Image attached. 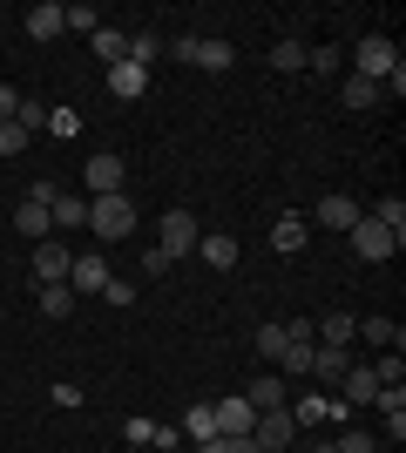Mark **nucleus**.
I'll return each mask as SVG.
<instances>
[{
    "instance_id": "21",
    "label": "nucleus",
    "mask_w": 406,
    "mask_h": 453,
    "mask_svg": "<svg viewBox=\"0 0 406 453\" xmlns=\"http://www.w3.org/2000/svg\"><path fill=\"white\" fill-rule=\"evenodd\" d=\"M352 339H366V345H387V352H400L406 345V332L393 319H359V332H352Z\"/></svg>"
},
{
    "instance_id": "22",
    "label": "nucleus",
    "mask_w": 406,
    "mask_h": 453,
    "mask_svg": "<svg viewBox=\"0 0 406 453\" xmlns=\"http://www.w3.org/2000/svg\"><path fill=\"white\" fill-rule=\"evenodd\" d=\"M34 304H41V319H68V311H75V291H68V284H34Z\"/></svg>"
},
{
    "instance_id": "8",
    "label": "nucleus",
    "mask_w": 406,
    "mask_h": 453,
    "mask_svg": "<svg viewBox=\"0 0 406 453\" xmlns=\"http://www.w3.org/2000/svg\"><path fill=\"white\" fill-rule=\"evenodd\" d=\"M211 413H217V434H224V440H251V399H244V393H237V399H211Z\"/></svg>"
},
{
    "instance_id": "44",
    "label": "nucleus",
    "mask_w": 406,
    "mask_h": 453,
    "mask_svg": "<svg viewBox=\"0 0 406 453\" xmlns=\"http://www.w3.org/2000/svg\"><path fill=\"white\" fill-rule=\"evenodd\" d=\"M14 109H20V95L7 88V81H0V122H14Z\"/></svg>"
},
{
    "instance_id": "24",
    "label": "nucleus",
    "mask_w": 406,
    "mask_h": 453,
    "mask_svg": "<svg viewBox=\"0 0 406 453\" xmlns=\"http://www.w3.org/2000/svg\"><path fill=\"white\" fill-rule=\"evenodd\" d=\"M366 217H372V224H387L393 237H400V244H406V203H400V196H379V203H372Z\"/></svg>"
},
{
    "instance_id": "41",
    "label": "nucleus",
    "mask_w": 406,
    "mask_h": 453,
    "mask_svg": "<svg viewBox=\"0 0 406 453\" xmlns=\"http://www.w3.org/2000/svg\"><path fill=\"white\" fill-rule=\"evenodd\" d=\"M379 413H387V440L400 447V440H406V406H379Z\"/></svg>"
},
{
    "instance_id": "27",
    "label": "nucleus",
    "mask_w": 406,
    "mask_h": 453,
    "mask_svg": "<svg viewBox=\"0 0 406 453\" xmlns=\"http://www.w3.org/2000/svg\"><path fill=\"white\" fill-rule=\"evenodd\" d=\"M285 413H291V426H326L332 393H326V399H298V406H285Z\"/></svg>"
},
{
    "instance_id": "40",
    "label": "nucleus",
    "mask_w": 406,
    "mask_h": 453,
    "mask_svg": "<svg viewBox=\"0 0 406 453\" xmlns=\"http://www.w3.org/2000/svg\"><path fill=\"white\" fill-rule=\"evenodd\" d=\"M102 298L116 304V311H129V304H135V291H129V284H122V278H109V284H102Z\"/></svg>"
},
{
    "instance_id": "36",
    "label": "nucleus",
    "mask_w": 406,
    "mask_h": 453,
    "mask_svg": "<svg viewBox=\"0 0 406 453\" xmlns=\"http://www.w3.org/2000/svg\"><path fill=\"white\" fill-rule=\"evenodd\" d=\"M14 122H20L27 135H34V129H48V102H20V109H14Z\"/></svg>"
},
{
    "instance_id": "19",
    "label": "nucleus",
    "mask_w": 406,
    "mask_h": 453,
    "mask_svg": "<svg viewBox=\"0 0 406 453\" xmlns=\"http://www.w3.org/2000/svg\"><path fill=\"white\" fill-rule=\"evenodd\" d=\"M196 257L211 271H237V237H196Z\"/></svg>"
},
{
    "instance_id": "42",
    "label": "nucleus",
    "mask_w": 406,
    "mask_h": 453,
    "mask_svg": "<svg viewBox=\"0 0 406 453\" xmlns=\"http://www.w3.org/2000/svg\"><path fill=\"white\" fill-rule=\"evenodd\" d=\"M163 271H170V257H163V250L149 244V250H142V278H163Z\"/></svg>"
},
{
    "instance_id": "4",
    "label": "nucleus",
    "mask_w": 406,
    "mask_h": 453,
    "mask_svg": "<svg viewBox=\"0 0 406 453\" xmlns=\"http://www.w3.org/2000/svg\"><path fill=\"white\" fill-rule=\"evenodd\" d=\"M196 237H203V230H196V217L190 210H170V217H163V230H156V250H163V257H183V250H196Z\"/></svg>"
},
{
    "instance_id": "5",
    "label": "nucleus",
    "mask_w": 406,
    "mask_h": 453,
    "mask_svg": "<svg viewBox=\"0 0 406 453\" xmlns=\"http://www.w3.org/2000/svg\"><path fill=\"white\" fill-rule=\"evenodd\" d=\"M81 183H88V196H122V156L96 150L88 163H81Z\"/></svg>"
},
{
    "instance_id": "1",
    "label": "nucleus",
    "mask_w": 406,
    "mask_h": 453,
    "mask_svg": "<svg viewBox=\"0 0 406 453\" xmlns=\"http://www.w3.org/2000/svg\"><path fill=\"white\" fill-rule=\"evenodd\" d=\"M352 61H359V75H366V81H379V95H387V88L406 95V61H400V48H393L387 35H366Z\"/></svg>"
},
{
    "instance_id": "43",
    "label": "nucleus",
    "mask_w": 406,
    "mask_h": 453,
    "mask_svg": "<svg viewBox=\"0 0 406 453\" xmlns=\"http://www.w3.org/2000/svg\"><path fill=\"white\" fill-rule=\"evenodd\" d=\"M122 434H129L135 447H149V440H156V419H129V426H122Z\"/></svg>"
},
{
    "instance_id": "14",
    "label": "nucleus",
    "mask_w": 406,
    "mask_h": 453,
    "mask_svg": "<svg viewBox=\"0 0 406 453\" xmlns=\"http://www.w3.org/2000/svg\"><path fill=\"white\" fill-rule=\"evenodd\" d=\"M305 244H311V224H305V217H278V230H271V250H278V257H298Z\"/></svg>"
},
{
    "instance_id": "16",
    "label": "nucleus",
    "mask_w": 406,
    "mask_h": 453,
    "mask_svg": "<svg viewBox=\"0 0 406 453\" xmlns=\"http://www.w3.org/2000/svg\"><path fill=\"white\" fill-rule=\"evenodd\" d=\"M352 332H359L352 311H326V319H311V339H318V345H352Z\"/></svg>"
},
{
    "instance_id": "37",
    "label": "nucleus",
    "mask_w": 406,
    "mask_h": 453,
    "mask_svg": "<svg viewBox=\"0 0 406 453\" xmlns=\"http://www.w3.org/2000/svg\"><path fill=\"white\" fill-rule=\"evenodd\" d=\"M27 142H34V135L20 129V122H0V156H20Z\"/></svg>"
},
{
    "instance_id": "28",
    "label": "nucleus",
    "mask_w": 406,
    "mask_h": 453,
    "mask_svg": "<svg viewBox=\"0 0 406 453\" xmlns=\"http://www.w3.org/2000/svg\"><path fill=\"white\" fill-rule=\"evenodd\" d=\"M156 55H163V35H149V27H142V35H129V61H135V68H149Z\"/></svg>"
},
{
    "instance_id": "13",
    "label": "nucleus",
    "mask_w": 406,
    "mask_h": 453,
    "mask_svg": "<svg viewBox=\"0 0 406 453\" xmlns=\"http://www.w3.org/2000/svg\"><path fill=\"white\" fill-rule=\"evenodd\" d=\"M109 95H116V102H135V95L149 88V68H135V61H116V68H109Z\"/></svg>"
},
{
    "instance_id": "26",
    "label": "nucleus",
    "mask_w": 406,
    "mask_h": 453,
    "mask_svg": "<svg viewBox=\"0 0 406 453\" xmlns=\"http://www.w3.org/2000/svg\"><path fill=\"white\" fill-rule=\"evenodd\" d=\"M305 55H311V48H305V41H278V48H271V68H278V75H298V68H305Z\"/></svg>"
},
{
    "instance_id": "6",
    "label": "nucleus",
    "mask_w": 406,
    "mask_h": 453,
    "mask_svg": "<svg viewBox=\"0 0 406 453\" xmlns=\"http://www.w3.org/2000/svg\"><path fill=\"white\" fill-rule=\"evenodd\" d=\"M291 440H298L291 413H257V419H251V447H257V453H285Z\"/></svg>"
},
{
    "instance_id": "31",
    "label": "nucleus",
    "mask_w": 406,
    "mask_h": 453,
    "mask_svg": "<svg viewBox=\"0 0 406 453\" xmlns=\"http://www.w3.org/2000/svg\"><path fill=\"white\" fill-rule=\"evenodd\" d=\"M48 135L75 142V135H81V115H75V109H48Z\"/></svg>"
},
{
    "instance_id": "23",
    "label": "nucleus",
    "mask_w": 406,
    "mask_h": 453,
    "mask_svg": "<svg viewBox=\"0 0 406 453\" xmlns=\"http://www.w3.org/2000/svg\"><path fill=\"white\" fill-rule=\"evenodd\" d=\"M88 41H96V55L109 61V68H116V61H129V35H122V27H109V20H102Z\"/></svg>"
},
{
    "instance_id": "25",
    "label": "nucleus",
    "mask_w": 406,
    "mask_h": 453,
    "mask_svg": "<svg viewBox=\"0 0 406 453\" xmlns=\"http://www.w3.org/2000/svg\"><path fill=\"white\" fill-rule=\"evenodd\" d=\"M190 61H196V68H211V75H224V68H231V41H196Z\"/></svg>"
},
{
    "instance_id": "10",
    "label": "nucleus",
    "mask_w": 406,
    "mask_h": 453,
    "mask_svg": "<svg viewBox=\"0 0 406 453\" xmlns=\"http://www.w3.org/2000/svg\"><path fill=\"white\" fill-rule=\"evenodd\" d=\"M311 379H326V386H339V379L352 372V345H311Z\"/></svg>"
},
{
    "instance_id": "32",
    "label": "nucleus",
    "mask_w": 406,
    "mask_h": 453,
    "mask_svg": "<svg viewBox=\"0 0 406 453\" xmlns=\"http://www.w3.org/2000/svg\"><path fill=\"white\" fill-rule=\"evenodd\" d=\"M278 352H285V325H257V359L278 365Z\"/></svg>"
},
{
    "instance_id": "34",
    "label": "nucleus",
    "mask_w": 406,
    "mask_h": 453,
    "mask_svg": "<svg viewBox=\"0 0 406 453\" xmlns=\"http://www.w3.org/2000/svg\"><path fill=\"white\" fill-rule=\"evenodd\" d=\"M372 379H379V386H406V359H400V352H387V359L372 365Z\"/></svg>"
},
{
    "instance_id": "35",
    "label": "nucleus",
    "mask_w": 406,
    "mask_h": 453,
    "mask_svg": "<svg viewBox=\"0 0 406 453\" xmlns=\"http://www.w3.org/2000/svg\"><path fill=\"white\" fill-rule=\"evenodd\" d=\"M332 453H379V440H372V434H352V426H346V434L332 440Z\"/></svg>"
},
{
    "instance_id": "12",
    "label": "nucleus",
    "mask_w": 406,
    "mask_h": 453,
    "mask_svg": "<svg viewBox=\"0 0 406 453\" xmlns=\"http://www.w3.org/2000/svg\"><path fill=\"white\" fill-rule=\"evenodd\" d=\"M102 284H109V257L102 250H88V257L68 265V291H102Z\"/></svg>"
},
{
    "instance_id": "20",
    "label": "nucleus",
    "mask_w": 406,
    "mask_h": 453,
    "mask_svg": "<svg viewBox=\"0 0 406 453\" xmlns=\"http://www.w3.org/2000/svg\"><path fill=\"white\" fill-rule=\"evenodd\" d=\"M183 440H190V447H203V440H217V413H211V399H196L190 413H183Z\"/></svg>"
},
{
    "instance_id": "2",
    "label": "nucleus",
    "mask_w": 406,
    "mask_h": 453,
    "mask_svg": "<svg viewBox=\"0 0 406 453\" xmlns=\"http://www.w3.org/2000/svg\"><path fill=\"white\" fill-rule=\"evenodd\" d=\"M88 230H96L102 244H116L135 230V203L129 196H88Z\"/></svg>"
},
{
    "instance_id": "15",
    "label": "nucleus",
    "mask_w": 406,
    "mask_h": 453,
    "mask_svg": "<svg viewBox=\"0 0 406 453\" xmlns=\"http://www.w3.org/2000/svg\"><path fill=\"white\" fill-rule=\"evenodd\" d=\"M48 224L55 230H88V196H68V189H61L55 203H48Z\"/></svg>"
},
{
    "instance_id": "17",
    "label": "nucleus",
    "mask_w": 406,
    "mask_h": 453,
    "mask_svg": "<svg viewBox=\"0 0 406 453\" xmlns=\"http://www.w3.org/2000/svg\"><path fill=\"white\" fill-rule=\"evenodd\" d=\"M14 230H20V237H34V244H41V237H55L48 203H27V196H20V203H14Z\"/></svg>"
},
{
    "instance_id": "18",
    "label": "nucleus",
    "mask_w": 406,
    "mask_h": 453,
    "mask_svg": "<svg viewBox=\"0 0 406 453\" xmlns=\"http://www.w3.org/2000/svg\"><path fill=\"white\" fill-rule=\"evenodd\" d=\"M27 35H34V41L68 35V27H61V0H41V7H27Z\"/></svg>"
},
{
    "instance_id": "11",
    "label": "nucleus",
    "mask_w": 406,
    "mask_h": 453,
    "mask_svg": "<svg viewBox=\"0 0 406 453\" xmlns=\"http://www.w3.org/2000/svg\"><path fill=\"white\" fill-rule=\"evenodd\" d=\"M244 399H251V413H285V379H278V372H257L251 379V386H244Z\"/></svg>"
},
{
    "instance_id": "9",
    "label": "nucleus",
    "mask_w": 406,
    "mask_h": 453,
    "mask_svg": "<svg viewBox=\"0 0 406 453\" xmlns=\"http://www.w3.org/2000/svg\"><path fill=\"white\" fill-rule=\"evenodd\" d=\"M359 217H366V210L352 203L346 189H332V196H326V203H318V210H311L305 224H318V230H352V224H359Z\"/></svg>"
},
{
    "instance_id": "38",
    "label": "nucleus",
    "mask_w": 406,
    "mask_h": 453,
    "mask_svg": "<svg viewBox=\"0 0 406 453\" xmlns=\"http://www.w3.org/2000/svg\"><path fill=\"white\" fill-rule=\"evenodd\" d=\"M305 68H311V75H339V48H311Z\"/></svg>"
},
{
    "instance_id": "3",
    "label": "nucleus",
    "mask_w": 406,
    "mask_h": 453,
    "mask_svg": "<svg viewBox=\"0 0 406 453\" xmlns=\"http://www.w3.org/2000/svg\"><path fill=\"white\" fill-rule=\"evenodd\" d=\"M346 237H352V250H359L366 265H387V257H400V237H393L387 224H372V217H359Z\"/></svg>"
},
{
    "instance_id": "29",
    "label": "nucleus",
    "mask_w": 406,
    "mask_h": 453,
    "mask_svg": "<svg viewBox=\"0 0 406 453\" xmlns=\"http://www.w3.org/2000/svg\"><path fill=\"white\" fill-rule=\"evenodd\" d=\"M379 102V81H366V75H346V109H372Z\"/></svg>"
},
{
    "instance_id": "30",
    "label": "nucleus",
    "mask_w": 406,
    "mask_h": 453,
    "mask_svg": "<svg viewBox=\"0 0 406 453\" xmlns=\"http://www.w3.org/2000/svg\"><path fill=\"white\" fill-rule=\"evenodd\" d=\"M61 27H81V35H96V27H102V14L88 7V0H75V7H61Z\"/></svg>"
},
{
    "instance_id": "33",
    "label": "nucleus",
    "mask_w": 406,
    "mask_h": 453,
    "mask_svg": "<svg viewBox=\"0 0 406 453\" xmlns=\"http://www.w3.org/2000/svg\"><path fill=\"white\" fill-rule=\"evenodd\" d=\"M278 365H285V372H291V379H298V372H305V365H311V345H298V339H285V352H278Z\"/></svg>"
},
{
    "instance_id": "39",
    "label": "nucleus",
    "mask_w": 406,
    "mask_h": 453,
    "mask_svg": "<svg viewBox=\"0 0 406 453\" xmlns=\"http://www.w3.org/2000/svg\"><path fill=\"white\" fill-rule=\"evenodd\" d=\"M190 453H257V447H251V440H224V434H217V440H203V447H190Z\"/></svg>"
},
{
    "instance_id": "7",
    "label": "nucleus",
    "mask_w": 406,
    "mask_h": 453,
    "mask_svg": "<svg viewBox=\"0 0 406 453\" xmlns=\"http://www.w3.org/2000/svg\"><path fill=\"white\" fill-rule=\"evenodd\" d=\"M68 265H75V257H68L61 237H41L34 244V284H68Z\"/></svg>"
}]
</instances>
